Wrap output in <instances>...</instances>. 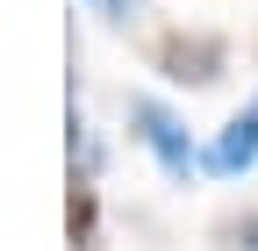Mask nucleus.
Wrapping results in <instances>:
<instances>
[{
	"label": "nucleus",
	"instance_id": "1",
	"mask_svg": "<svg viewBox=\"0 0 258 251\" xmlns=\"http://www.w3.org/2000/svg\"><path fill=\"white\" fill-rule=\"evenodd\" d=\"M129 122H137V137L158 151V165H165L172 179L194 172V144H186V130H179L172 108H158V101H129Z\"/></svg>",
	"mask_w": 258,
	"mask_h": 251
},
{
	"label": "nucleus",
	"instance_id": "2",
	"mask_svg": "<svg viewBox=\"0 0 258 251\" xmlns=\"http://www.w3.org/2000/svg\"><path fill=\"white\" fill-rule=\"evenodd\" d=\"M158 65H165L172 79H186V86H208V79H222V36H201V29H179V36H165L158 43Z\"/></svg>",
	"mask_w": 258,
	"mask_h": 251
},
{
	"label": "nucleus",
	"instance_id": "3",
	"mask_svg": "<svg viewBox=\"0 0 258 251\" xmlns=\"http://www.w3.org/2000/svg\"><path fill=\"white\" fill-rule=\"evenodd\" d=\"M251 165H258V93H251V108L230 122V130L208 144V172L230 179V172H251Z\"/></svg>",
	"mask_w": 258,
	"mask_h": 251
},
{
	"label": "nucleus",
	"instance_id": "4",
	"mask_svg": "<svg viewBox=\"0 0 258 251\" xmlns=\"http://www.w3.org/2000/svg\"><path fill=\"white\" fill-rule=\"evenodd\" d=\"M230 237H237V244H244V251H258V215H244V223H237V230H230Z\"/></svg>",
	"mask_w": 258,
	"mask_h": 251
},
{
	"label": "nucleus",
	"instance_id": "5",
	"mask_svg": "<svg viewBox=\"0 0 258 251\" xmlns=\"http://www.w3.org/2000/svg\"><path fill=\"white\" fill-rule=\"evenodd\" d=\"M101 8H108L115 22H129V15H137V0H101Z\"/></svg>",
	"mask_w": 258,
	"mask_h": 251
}]
</instances>
